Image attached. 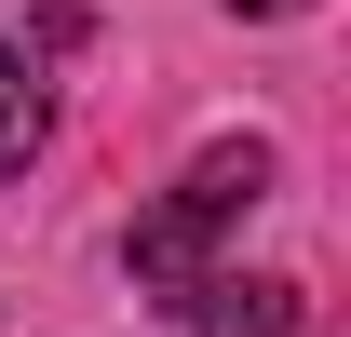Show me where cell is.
<instances>
[{
  "instance_id": "6da1fadb",
  "label": "cell",
  "mask_w": 351,
  "mask_h": 337,
  "mask_svg": "<svg viewBox=\"0 0 351 337\" xmlns=\"http://www.w3.org/2000/svg\"><path fill=\"white\" fill-rule=\"evenodd\" d=\"M257 189H270V149H257V135H217V149L176 175L162 203L135 216V243H122V256H135V284L162 297V310H189V297L217 284V243L257 216Z\"/></svg>"
},
{
  "instance_id": "7a4b0ae2",
  "label": "cell",
  "mask_w": 351,
  "mask_h": 337,
  "mask_svg": "<svg viewBox=\"0 0 351 337\" xmlns=\"http://www.w3.org/2000/svg\"><path fill=\"white\" fill-rule=\"evenodd\" d=\"M54 135V95H41V54L0 41V175H27V149Z\"/></svg>"
},
{
  "instance_id": "3957f363",
  "label": "cell",
  "mask_w": 351,
  "mask_h": 337,
  "mask_svg": "<svg viewBox=\"0 0 351 337\" xmlns=\"http://www.w3.org/2000/svg\"><path fill=\"white\" fill-rule=\"evenodd\" d=\"M203 337H298V284H203Z\"/></svg>"
},
{
  "instance_id": "277c9868",
  "label": "cell",
  "mask_w": 351,
  "mask_h": 337,
  "mask_svg": "<svg viewBox=\"0 0 351 337\" xmlns=\"http://www.w3.org/2000/svg\"><path fill=\"white\" fill-rule=\"evenodd\" d=\"M230 14H311V0H230Z\"/></svg>"
}]
</instances>
